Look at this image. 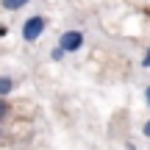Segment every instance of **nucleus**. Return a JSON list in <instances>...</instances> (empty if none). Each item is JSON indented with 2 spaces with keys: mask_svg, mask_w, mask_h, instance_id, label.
Wrapping results in <instances>:
<instances>
[{
  "mask_svg": "<svg viewBox=\"0 0 150 150\" xmlns=\"http://www.w3.org/2000/svg\"><path fill=\"white\" fill-rule=\"evenodd\" d=\"M64 53H67V50L61 47V45H56V47L50 50V59H53V61H61V59H64Z\"/></svg>",
  "mask_w": 150,
  "mask_h": 150,
  "instance_id": "5",
  "label": "nucleus"
},
{
  "mask_svg": "<svg viewBox=\"0 0 150 150\" xmlns=\"http://www.w3.org/2000/svg\"><path fill=\"white\" fill-rule=\"evenodd\" d=\"M145 100H147V106H150V86L145 89Z\"/></svg>",
  "mask_w": 150,
  "mask_h": 150,
  "instance_id": "9",
  "label": "nucleus"
},
{
  "mask_svg": "<svg viewBox=\"0 0 150 150\" xmlns=\"http://www.w3.org/2000/svg\"><path fill=\"white\" fill-rule=\"evenodd\" d=\"M142 131H145V136H147V139H150V120H147V122H145V128H142Z\"/></svg>",
  "mask_w": 150,
  "mask_h": 150,
  "instance_id": "8",
  "label": "nucleus"
},
{
  "mask_svg": "<svg viewBox=\"0 0 150 150\" xmlns=\"http://www.w3.org/2000/svg\"><path fill=\"white\" fill-rule=\"evenodd\" d=\"M14 86H17L14 78H8V75H0V97H6L11 89H14Z\"/></svg>",
  "mask_w": 150,
  "mask_h": 150,
  "instance_id": "3",
  "label": "nucleus"
},
{
  "mask_svg": "<svg viewBox=\"0 0 150 150\" xmlns=\"http://www.w3.org/2000/svg\"><path fill=\"white\" fill-rule=\"evenodd\" d=\"M142 67H147V70H150V47H147V53H145V59H142Z\"/></svg>",
  "mask_w": 150,
  "mask_h": 150,
  "instance_id": "7",
  "label": "nucleus"
},
{
  "mask_svg": "<svg viewBox=\"0 0 150 150\" xmlns=\"http://www.w3.org/2000/svg\"><path fill=\"white\" fill-rule=\"evenodd\" d=\"M0 3H3L6 11H17V8H22V6H28L31 0H0Z\"/></svg>",
  "mask_w": 150,
  "mask_h": 150,
  "instance_id": "4",
  "label": "nucleus"
},
{
  "mask_svg": "<svg viewBox=\"0 0 150 150\" xmlns=\"http://www.w3.org/2000/svg\"><path fill=\"white\" fill-rule=\"evenodd\" d=\"M59 45L67 50V53H75V50L83 47V33H81V31H64L59 36Z\"/></svg>",
  "mask_w": 150,
  "mask_h": 150,
  "instance_id": "2",
  "label": "nucleus"
},
{
  "mask_svg": "<svg viewBox=\"0 0 150 150\" xmlns=\"http://www.w3.org/2000/svg\"><path fill=\"white\" fill-rule=\"evenodd\" d=\"M45 28H47V17H42V14L28 17V20L22 22V39H25V42H36L45 33Z\"/></svg>",
  "mask_w": 150,
  "mask_h": 150,
  "instance_id": "1",
  "label": "nucleus"
},
{
  "mask_svg": "<svg viewBox=\"0 0 150 150\" xmlns=\"http://www.w3.org/2000/svg\"><path fill=\"white\" fill-rule=\"evenodd\" d=\"M6 114H8V103H6V100H3V97H0V120H3V117H6Z\"/></svg>",
  "mask_w": 150,
  "mask_h": 150,
  "instance_id": "6",
  "label": "nucleus"
}]
</instances>
